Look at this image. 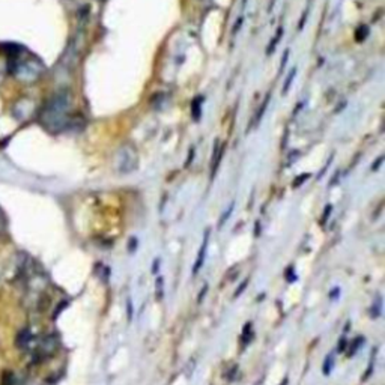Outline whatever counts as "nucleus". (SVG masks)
I'll return each instance as SVG.
<instances>
[{
	"instance_id": "nucleus-2",
	"label": "nucleus",
	"mask_w": 385,
	"mask_h": 385,
	"mask_svg": "<svg viewBox=\"0 0 385 385\" xmlns=\"http://www.w3.org/2000/svg\"><path fill=\"white\" fill-rule=\"evenodd\" d=\"M116 168L120 175H128L134 170H137L138 167V157H137V151L131 146V144H122L116 155Z\"/></svg>"
},
{
	"instance_id": "nucleus-1",
	"label": "nucleus",
	"mask_w": 385,
	"mask_h": 385,
	"mask_svg": "<svg viewBox=\"0 0 385 385\" xmlns=\"http://www.w3.org/2000/svg\"><path fill=\"white\" fill-rule=\"evenodd\" d=\"M71 107V93L68 89H62L56 92L50 101L41 110L39 120L41 124L52 133H59L65 130L69 124L68 111Z\"/></svg>"
},
{
	"instance_id": "nucleus-35",
	"label": "nucleus",
	"mask_w": 385,
	"mask_h": 385,
	"mask_svg": "<svg viewBox=\"0 0 385 385\" xmlns=\"http://www.w3.org/2000/svg\"><path fill=\"white\" fill-rule=\"evenodd\" d=\"M259 235H260V223L256 221V233H254V236H259Z\"/></svg>"
},
{
	"instance_id": "nucleus-38",
	"label": "nucleus",
	"mask_w": 385,
	"mask_h": 385,
	"mask_svg": "<svg viewBox=\"0 0 385 385\" xmlns=\"http://www.w3.org/2000/svg\"><path fill=\"white\" fill-rule=\"evenodd\" d=\"M200 2H208V0H200Z\"/></svg>"
},
{
	"instance_id": "nucleus-15",
	"label": "nucleus",
	"mask_w": 385,
	"mask_h": 385,
	"mask_svg": "<svg viewBox=\"0 0 385 385\" xmlns=\"http://www.w3.org/2000/svg\"><path fill=\"white\" fill-rule=\"evenodd\" d=\"M295 77H297V68H292V69H291V74L287 76V79H286V82H284V84H283L281 95H286V93H287V90H289V87L292 86V82H294Z\"/></svg>"
},
{
	"instance_id": "nucleus-13",
	"label": "nucleus",
	"mask_w": 385,
	"mask_h": 385,
	"mask_svg": "<svg viewBox=\"0 0 385 385\" xmlns=\"http://www.w3.org/2000/svg\"><path fill=\"white\" fill-rule=\"evenodd\" d=\"M364 343V337L363 335H358V337H355V339L352 340V343L348 346V349H351V351H348V355L349 357H352V355H355V352L359 349V346Z\"/></svg>"
},
{
	"instance_id": "nucleus-21",
	"label": "nucleus",
	"mask_w": 385,
	"mask_h": 385,
	"mask_svg": "<svg viewBox=\"0 0 385 385\" xmlns=\"http://www.w3.org/2000/svg\"><path fill=\"white\" fill-rule=\"evenodd\" d=\"M310 178V173H304V175H301V176H298L297 179H295V182H294V187L297 188V187H300L301 184H304L305 182V179H308Z\"/></svg>"
},
{
	"instance_id": "nucleus-6",
	"label": "nucleus",
	"mask_w": 385,
	"mask_h": 385,
	"mask_svg": "<svg viewBox=\"0 0 385 385\" xmlns=\"http://www.w3.org/2000/svg\"><path fill=\"white\" fill-rule=\"evenodd\" d=\"M203 101H205V96L199 95V96H196V98L192 100V103H191V116H192V119L196 120V122H199L200 117H202V106H203Z\"/></svg>"
},
{
	"instance_id": "nucleus-9",
	"label": "nucleus",
	"mask_w": 385,
	"mask_h": 385,
	"mask_svg": "<svg viewBox=\"0 0 385 385\" xmlns=\"http://www.w3.org/2000/svg\"><path fill=\"white\" fill-rule=\"evenodd\" d=\"M270 101H271V93H268V95H267V98H265V101H263V103H262V106L259 107V111H257V114H256V117H254V127H257V125L260 124V120H262V117H263L265 111H267V107H268Z\"/></svg>"
},
{
	"instance_id": "nucleus-16",
	"label": "nucleus",
	"mask_w": 385,
	"mask_h": 385,
	"mask_svg": "<svg viewBox=\"0 0 385 385\" xmlns=\"http://www.w3.org/2000/svg\"><path fill=\"white\" fill-rule=\"evenodd\" d=\"M233 209H235V203L232 202V203H230V206H229V208L226 209V212H224V214L221 215V219H220V223H219V227H223V226H224V223L227 221V219H229V217L232 215Z\"/></svg>"
},
{
	"instance_id": "nucleus-20",
	"label": "nucleus",
	"mask_w": 385,
	"mask_h": 385,
	"mask_svg": "<svg viewBox=\"0 0 385 385\" xmlns=\"http://www.w3.org/2000/svg\"><path fill=\"white\" fill-rule=\"evenodd\" d=\"M247 286H248V278H246V280L243 281V284H241V286H239V287L236 289V292H235L233 298H238V297H239L241 294H243V292L246 291V287H247Z\"/></svg>"
},
{
	"instance_id": "nucleus-10",
	"label": "nucleus",
	"mask_w": 385,
	"mask_h": 385,
	"mask_svg": "<svg viewBox=\"0 0 385 385\" xmlns=\"http://www.w3.org/2000/svg\"><path fill=\"white\" fill-rule=\"evenodd\" d=\"M334 364H335V361H334V354L331 352V354H328V355H327V358L324 359L322 373H324L325 376H328V375L332 372V369H334Z\"/></svg>"
},
{
	"instance_id": "nucleus-5",
	"label": "nucleus",
	"mask_w": 385,
	"mask_h": 385,
	"mask_svg": "<svg viewBox=\"0 0 385 385\" xmlns=\"http://www.w3.org/2000/svg\"><path fill=\"white\" fill-rule=\"evenodd\" d=\"M30 342H32V332H30V330L23 328V330L17 334L15 346L20 348V349H24V348H28V346H29Z\"/></svg>"
},
{
	"instance_id": "nucleus-18",
	"label": "nucleus",
	"mask_w": 385,
	"mask_h": 385,
	"mask_svg": "<svg viewBox=\"0 0 385 385\" xmlns=\"http://www.w3.org/2000/svg\"><path fill=\"white\" fill-rule=\"evenodd\" d=\"M8 227V219H6V214L3 212V209L0 208V232H5Z\"/></svg>"
},
{
	"instance_id": "nucleus-3",
	"label": "nucleus",
	"mask_w": 385,
	"mask_h": 385,
	"mask_svg": "<svg viewBox=\"0 0 385 385\" xmlns=\"http://www.w3.org/2000/svg\"><path fill=\"white\" fill-rule=\"evenodd\" d=\"M209 236H211V229H206V232L203 235V243H202V246L199 248V254H197V259L194 262V267H192V275H197L199 271L203 267V263H205L206 250H208V246H209Z\"/></svg>"
},
{
	"instance_id": "nucleus-29",
	"label": "nucleus",
	"mask_w": 385,
	"mask_h": 385,
	"mask_svg": "<svg viewBox=\"0 0 385 385\" xmlns=\"http://www.w3.org/2000/svg\"><path fill=\"white\" fill-rule=\"evenodd\" d=\"M160 262H161V259H160V257L154 259V265H152V274H157V273H158V270H160Z\"/></svg>"
},
{
	"instance_id": "nucleus-7",
	"label": "nucleus",
	"mask_w": 385,
	"mask_h": 385,
	"mask_svg": "<svg viewBox=\"0 0 385 385\" xmlns=\"http://www.w3.org/2000/svg\"><path fill=\"white\" fill-rule=\"evenodd\" d=\"M253 324L251 322H247L246 324V327H244V330H243V334H241V343H243V346L246 348L251 340H253Z\"/></svg>"
},
{
	"instance_id": "nucleus-22",
	"label": "nucleus",
	"mask_w": 385,
	"mask_h": 385,
	"mask_svg": "<svg viewBox=\"0 0 385 385\" xmlns=\"http://www.w3.org/2000/svg\"><path fill=\"white\" fill-rule=\"evenodd\" d=\"M137 244H138V243H137V238H131V239H130V244H128V251H130L131 254H133V253L137 250Z\"/></svg>"
},
{
	"instance_id": "nucleus-12",
	"label": "nucleus",
	"mask_w": 385,
	"mask_h": 385,
	"mask_svg": "<svg viewBox=\"0 0 385 385\" xmlns=\"http://www.w3.org/2000/svg\"><path fill=\"white\" fill-rule=\"evenodd\" d=\"M381 313H382V298L381 295H378L376 301H373V305L370 308V318L378 319L381 316Z\"/></svg>"
},
{
	"instance_id": "nucleus-19",
	"label": "nucleus",
	"mask_w": 385,
	"mask_h": 385,
	"mask_svg": "<svg viewBox=\"0 0 385 385\" xmlns=\"http://www.w3.org/2000/svg\"><path fill=\"white\" fill-rule=\"evenodd\" d=\"M3 385H15V376L12 372H6L3 375Z\"/></svg>"
},
{
	"instance_id": "nucleus-17",
	"label": "nucleus",
	"mask_w": 385,
	"mask_h": 385,
	"mask_svg": "<svg viewBox=\"0 0 385 385\" xmlns=\"http://www.w3.org/2000/svg\"><path fill=\"white\" fill-rule=\"evenodd\" d=\"M297 278H298V275H297V273H295V268L291 265V267L286 270V280H287L289 283H294V281H297Z\"/></svg>"
},
{
	"instance_id": "nucleus-31",
	"label": "nucleus",
	"mask_w": 385,
	"mask_h": 385,
	"mask_svg": "<svg viewBox=\"0 0 385 385\" xmlns=\"http://www.w3.org/2000/svg\"><path fill=\"white\" fill-rule=\"evenodd\" d=\"M307 17H308V9L304 12V17H302V20H300V24H298V30H302V28H304V23H305Z\"/></svg>"
},
{
	"instance_id": "nucleus-33",
	"label": "nucleus",
	"mask_w": 385,
	"mask_h": 385,
	"mask_svg": "<svg viewBox=\"0 0 385 385\" xmlns=\"http://www.w3.org/2000/svg\"><path fill=\"white\" fill-rule=\"evenodd\" d=\"M236 372H238V366H233V369L230 370V375H227L229 381H233L236 378Z\"/></svg>"
},
{
	"instance_id": "nucleus-27",
	"label": "nucleus",
	"mask_w": 385,
	"mask_h": 385,
	"mask_svg": "<svg viewBox=\"0 0 385 385\" xmlns=\"http://www.w3.org/2000/svg\"><path fill=\"white\" fill-rule=\"evenodd\" d=\"M243 21H244V18H243V17H239V18L236 20V23H235V28L232 29V33H233V35H236V32L239 30V28L243 26Z\"/></svg>"
},
{
	"instance_id": "nucleus-30",
	"label": "nucleus",
	"mask_w": 385,
	"mask_h": 385,
	"mask_svg": "<svg viewBox=\"0 0 385 385\" xmlns=\"http://www.w3.org/2000/svg\"><path fill=\"white\" fill-rule=\"evenodd\" d=\"M206 292H208V284H205V286L202 287V291H200V294H199V297H197V302H202V300H203V297L206 295Z\"/></svg>"
},
{
	"instance_id": "nucleus-32",
	"label": "nucleus",
	"mask_w": 385,
	"mask_h": 385,
	"mask_svg": "<svg viewBox=\"0 0 385 385\" xmlns=\"http://www.w3.org/2000/svg\"><path fill=\"white\" fill-rule=\"evenodd\" d=\"M382 161H384V157H379V158H378V161H376L375 164H372V170H373V172H376V170H378V168H379V165L382 164Z\"/></svg>"
},
{
	"instance_id": "nucleus-24",
	"label": "nucleus",
	"mask_w": 385,
	"mask_h": 385,
	"mask_svg": "<svg viewBox=\"0 0 385 385\" xmlns=\"http://www.w3.org/2000/svg\"><path fill=\"white\" fill-rule=\"evenodd\" d=\"M331 211H332V206H331V205H328V206H327V211H324V215H322V226H324V224L328 221V219H330L328 215L331 214Z\"/></svg>"
},
{
	"instance_id": "nucleus-26",
	"label": "nucleus",
	"mask_w": 385,
	"mask_h": 385,
	"mask_svg": "<svg viewBox=\"0 0 385 385\" xmlns=\"http://www.w3.org/2000/svg\"><path fill=\"white\" fill-rule=\"evenodd\" d=\"M127 316H128V322L133 321V304H131V300L127 301Z\"/></svg>"
},
{
	"instance_id": "nucleus-4",
	"label": "nucleus",
	"mask_w": 385,
	"mask_h": 385,
	"mask_svg": "<svg viewBox=\"0 0 385 385\" xmlns=\"http://www.w3.org/2000/svg\"><path fill=\"white\" fill-rule=\"evenodd\" d=\"M57 346H59L57 335L50 334V335H47L45 339L42 340L41 348H39V352L42 354V357H50V355H53V354L57 351Z\"/></svg>"
},
{
	"instance_id": "nucleus-11",
	"label": "nucleus",
	"mask_w": 385,
	"mask_h": 385,
	"mask_svg": "<svg viewBox=\"0 0 385 385\" xmlns=\"http://www.w3.org/2000/svg\"><path fill=\"white\" fill-rule=\"evenodd\" d=\"M369 33H370L369 26H366V24H361V26H358L357 30H355V41L357 42H363L369 36Z\"/></svg>"
},
{
	"instance_id": "nucleus-34",
	"label": "nucleus",
	"mask_w": 385,
	"mask_h": 385,
	"mask_svg": "<svg viewBox=\"0 0 385 385\" xmlns=\"http://www.w3.org/2000/svg\"><path fill=\"white\" fill-rule=\"evenodd\" d=\"M194 158V148H191L190 149V155H188V161L185 163V167H188L190 165V163H191V160Z\"/></svg>"
},
{
	"instance_id": "nucleus-25",
	"label": "nucleus",
	"mask_w": 385,
	"mask_h": 385,
	"mask_svg": "<svg viewBox=\"0 0 385 385\" xmlns=\"http://www.w3.org/2000/svg\"><path fill=\"white\" fill-rule=\"evenodd\" d=\"M346 343H348L346 337H342L340 342H339V346H337V352H345V349H346Z\"/></svg>"
},
{
	"instance_id": "nucleus-36",
	"label": "nucleus",
	"mask_w": 385,
	"mask_h": 385,
	"mask_svg": "<svg viewBox=\"0 0 385 385\" xmlns=\"http://www.w3.org/2000/svg\"><path fill=\"white\" fill-rule=\"evenodd\" d=\"M274 3H275V0H271V3H270V6H268V12H273Z\"/></svg>"
},
{
	"instance_id": "nucleus-8",
	"label": "nucleus",
	"mask_w": 385,
	"mask_h": 385,
	"mask_svg": "<svg viewBox=\"0 0 385 385\" xmlns=\"http://www.w3.org/2000/svg\"><path fill=\"white\" fill-rule=\"evenodd\" d=\"M155 300L161 302L164 300V277L157 275L155 278Z\"/></svg>"
},
{
	"instance_id": "nucleus-28",
	"label": "nucleus",
	"mask_w": 385,
	"mask_h": 385,
	"mask_svg": "<svg viewBox=\"0 0 385 385\" xmlns=\"http://www.w3.org/2000/svg\"><path fill=\"white\" fill-rule=\"evenodd\" d=\"M340 297V287H332V291L330 294V298L331 300H335V298H339Z\"/></svg>"
},
{
	"instance_id": "nucleus-14",
	"label": "nucleus",
	"mask_w": 385,
	"mask_h": 385,
	"mask_svg": "<svg viewBox=\"0 0 385 385\" xmlns=\"http://www.w3.org/2000/svg\"><path fill=\"white\" fill-rule=\"evenodd\" d=\"M281 35H283V26H280L278 28V32L275 33V36L271 39V42H270V45H268V52H267V55L270 56V55H273V52L275 50V45L281 41Z\"/></svg>"
},
{
	"instance_id": "nucleus-23",
	"label": "nucleus",
	"mask_w": 385,
	"mask_h": 385,
	"mask_svg": "<svg viewBox=\"0 0 385 385\" xmlns=\"http://www.w3.org/2000/svg\"><path fill=\"white\" fill-rule=\"evenodd\" d=\"M289 50H284V53H283V57H281V65H280V72H283L284 71V66H286V63H287V57H289Z\"/></svg>"
},
{
	"instance_id": "nucleus-37",
	"label": "nucleus",
	"mask_w": 385,
	"mask_h": 385,
	"mask_svg": "<svg viewBox=\"0 0 385 385\" xmlns=\"http://www.w3.org/2000/svg\"><path fill=\"white\" fill-rule=\"evenodd\" d=\"M286 382H287V379L284 378V379H283V382H281V385H286Z\"/></svg>"
}]
</instances>
